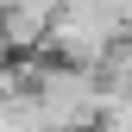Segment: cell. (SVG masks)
<instances>
[{
    "label": "cell",
    "instance_id": "6da1fadb",
    "mask_svg": "<svg viewBox=\"0 0 132 132\" xmlns=\"http://www.w3.org/2000/svg\"><path fill=\"white\" fill-rule=\"evenodd\" d=\"M31 94L44 107V126H88L101 120V69L88 63H69V57H38L31 69Z\"/></svg>",
    "mask_w": 132,
    "mask_h": 132
}]
</instances>
